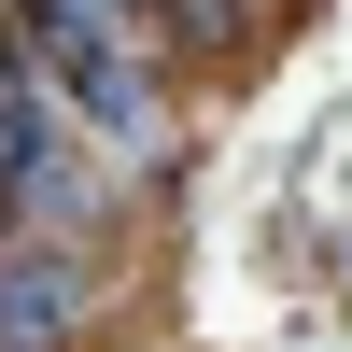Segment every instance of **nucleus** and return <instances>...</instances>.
<instances>
[{
  "label": "nucleus",
  "mask_w": 352,
  "mask_h": 352,
  "mask_svg": "<svg viewBox=\"0 0 352 352\" xmlns=\"http://www.w3.org/2000/svg\"><path fill=\"white\" fill-rule=\"evenodd\" d=\"M99 254L85 240H0V352H85Z\"/></svg>",
  "instance_id": "f257e3e1"
},
{
  "label": "nucleus",
  "mask_w": 352,
  "mask_h": 352,
  "mask_svg": "<svg viewBox=\"0 0 352 352\" xmlns=\"http://www.w3.org/2000/svg\"><path fill=\"white\" fill-rule=\"evenodd\" d=\"M113 212H127V197H113V141H85V127H56L43 169L14 184V240H85V254H99Z\"/></svg>",
  "instance_id": "f03ea898"
},
{
  "label": "nucleus",
  "mask_w": 352,
  "mask_h": 352,
  "mask_svg": "<svg viewBox=\"0 0 352 352\" xmlns=\"http://www.w3.org/2000/svg\"><path fill=\"white\" fill-rule=\"evenodd\" d=\"M268 14H282V0H268Z\"/></svg>",
  "instance_id": "20e7f679"
},
{
  "label": "nucleus",
  "mask_w": 352,
  "mask_h": 352,
  "mask_svg": "<svg viewBox=\"0 0 352 352\" xmlns=\"http://www.w3.org/2000/svg\"><path fill=\"white\" fill-rule=\"evenodd\" d=\"M127 14H169V0H127Z\"/></svg>",
  "instance_id": "7ed1b4c3"
}]
</instances>
